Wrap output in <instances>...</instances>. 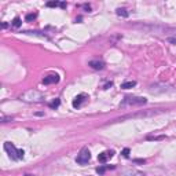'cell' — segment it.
Here are the masks:
<instances>
[{
  "label": "cell",
  "instance_id": "9c48e42d",
  "mask_svg": "<svg viewBox=\"0 0 176 176\" xmlns=\"http://www.w3.org/2000/svg\"><path fill=\"white\" fill-rule=\"evenodd\" d=\"M89 66L95 69V70H102L105 67V62L103 61H99V59H95V61H91L89 62Z\"/></svg>",
  "mask_w": 176,
  "mask_h": 176
},
{
  "label": "cell",
  "instance_id": "d6986e66",
  "mask_svg": "<svg viewBox=\"0 0 176 176\" xmlns=\"http://www.w3.org/2000/svg\"><path fill=\"white\" fill-rule=\"evenodd\" d=\"M168 42H169V43H173V44H176V37H168Z\"/></svg>",
  "mask_w": 176,
  "mask_h": 176
},
{
  "label": "cell",
  "instance_id": "52a82bcc",
  "mask_svg": "<svg viewBox=\"0 0 176 176\" xmlns=\"http://www.w3.org/2000/svg\"><path fill=\"white\" fill-rule=\"evenodd\" d=\"M120 176H146L143 172L138 171V169H125V171L121 172Z\"/></svg>",
  "mask_w": 176,
  "mask_h": 176
},
{
  "label": "cell",
  "instance_id": "3957f363",
  "mask_svg": "<svg viewBox=\"0 0 176 176\" xmlns=\"http://www.w3.org/2000/svg\"><path fill=\"white\" fill-rule=\"evenodd\" d=\"M89 160H91V153H89V150H88V147H83V149L80 150V153L77 154V158H76L77 164H80V165H85V164H88V161Z\"/></svg>",
  "mask_w": 176,
  "mask_h": 176
},
{
  "label": "cell",
  "instance_id": "5bb4252c",
  "mask_svg": "<svg viewBox=\"0 0 176 176\" xmlns=\"http://www.w3.org/2000/svg\"><path fill=\"white\" fill-rule=\"evenodd\" d=\"M36 17H37V14H28L25 17V19H26V22H32L33 19H36Z\"/></svg>",
  "mask_w": 176,
  "mask_h": 176
},
{
  "label": "cell",
  "instance_id": "ac0fdd59",
  "mask_svg": "<svg viewBox=\"0 0 176 176\" xmlns=\"http://www.w3.org/2000/svg\"><path fill=\"white\" fill-rule=\"evenodd\" d=\"M11 117H4V116H3V117H1V123H8V121H11Z\"/></svg>",
  "mask_w": 176,
  "mask_h": 176
},
{
  "label": "cell",
  "instance_id": "4fadbf2b",
  "mask_svg": "<svg viewBox=\"0 0 176 176\" xmlns=\"http://www.w3.org/2000/svg\"><path fill=\"white\" fill-rule=\"evenodd\" d=\"M59 105H61V100H59V99H55V100H52L48 106H50L51 109H57V107H59Z\"/></svg>",
  "mask_w": 176,
  "mask_h": 176
},
{
  "label": "cell",
  "instance_id": "44dd1931",
  "mask_svg": "<svg viewBox=\"0 0 176 176\" xmlns=\"http://www.w3.org/2000/svg\"><path fill=\"white\" fill-rule=\"evenodd\" d=\"M135 162H136V164H145L146 160H135Z\"/></svg>",
  "mask_w": 176,
  "mask_h": 176
},
{
  "label": "cell",
  "instance_id": "7402d4cb",
  "mask_svg": "<svg viewBox=\"0 0 176 176\" xmlns=\"http://www.w3.org/2000/svg\"><path fill=\"white\" fill-rule=\"evenodd\" d=\"M25 176H33V175H25Z\"/></svg>",
  "mask_w": 176,
  "mask_h": 176
},
{
  "label": "cell",
  "instance_id": "ba28073f",
  "mask_svg": "<svg viewBox=\"0 0 176 176\" xmlns=\"http://www.w3.org/2000/svg\"><path fill=\"white\" fill-rule=\"evenodd\" d=\"M113 155H114V151L113 150L105 151V153H100V154L98 155V160H99V162H106V161H107V158H112Z\"/></svg>",
  "mask_w": 176,
  "mask_h": 176
},
{
  "label": "cell",
  "instance_id": "5b68a950",
  "mask_svg": "<svg viewBox=\"0 0 176 176\" xmlns=\"http://www.w3.org/2000/svg\"><path fill=\"white\" fill-rule=\"evenodd\" d=\"M88 99V95L87 94H80V95H77V96H76V98L73 99V107H74V109H78V107H80V106H81V105L84 103V102H85V100H87Z\"/></svg>",
  "mask_w": 176,
  "mask_h": 176
},
{
  "label": "cell",
  "instance_id": "8992f818",
  "mask_svg": "<svg viewBox=\"0 0 176 176\" xmlns=\"http://www.w3.org/2000/svg\"><path fill=\"white\" fill-rule=\"evenodd\" d=\"M59 81V76L58 74H50L47 77L43 78V84L44 85H50V84H57Z\"/></svg>",
  "mask_w": 176,
  "mask_h": 176
},
{
  "label": "cell",
  "instance_id": "7a4b0ae2",
  "mask_svg": "<svg viewBox=\"0 0 176 176\" xmlns=\"http://www.w3.org/2000/svg\"><path fill=\"white\" fill-rule=\"evenodd\" d=\"M4 150L10 154V157L12 158V160H21V158H24V150H18L15 146L12 145V143H10V142H6L4 143Z\"/></svg>",
  "mask_w": 176,
  "mask_h": 176
},
{
  "label": "cell",
  "instance_id": "7c38bea8",
  "mask_svg": "<svg viewBox=\"0 0 176 176\" xmlns=\"http://www.w3.org/2000/svg\"><path fill=\"white\" fill-rule=\"evenodd\" d=\"M21 24H22L21 18H19V17H15V18H14V21H12V24H11V25L14 26V28H19V26H21Z\"/></svg>",
  "mask_w": 176,
  "mask_h": 176
},
{
  "label": "cell",
  "instance_id": "8fae6325",
  "mask_svg": "<svg viewBox=\"0 0 176 176\" xmlns=\"http://www.w3.org/2000/svg\"><path fill=\"white\" fill-rule=\"evenodd\" d=\"M117 15L123 17V18H127V17L130 15V12L125 10V8H117Z\"/></svg>",
  "mask_w": 176,
  "mask_h": 176
},
{
  "label": "cell",
  "instance_id": "ffe728a7",
  "mask_svg": "<svg viewBox=\"0 0 176 176\" xmlns=\"http://www.w3.org/2000/svg\"><path fill=\"white\" fill-rule=\"evenodd\" d=\"M112 85H113V83L110 81V83H107V84H106V85H105V87H103V89H107V88H109V87H112Z\"/></svg>",
  "mask_w": 176,
  "mask_h": 176
},
{
  "label": "cell",
  "instance_id": "e0dca14e",
  "mask_svg": "<svg viewBox=\"0 0 176 176\" xmlns=\"http://www.w3.org/2000/svg\"><path fill=\"white\" fill-rule=\"evenodd\" d=\"M121 154H123V157H125V158H128V157H130V149H128V147H127V149H124Z\"/></svg>",
  "mask_w": 176,
  "mask_h": 176
},
{
  "label": "cell",
  "instance_id": "6da1fadb",
  "mask_svg": "<svg viewBox=\"0 0 176 176\" xmlns=\"http://www.w3.org/2000/svg\"><path fill=\"white\" fill-rule=\"evenodd\" d=\"M43 99L44 98H43L42 92H39L36 89H29L21 95V100L29 102V103H39V102H43Z\"/></svg>",
  "mask_w": 176,
  "mask_h": 176
},
{
  "label": "cell",
  "instance_id": "277c9868",
  "mask_svg": "<svg viewBox=\"0 0 176 176\" xmlns=\"http://www.w3.org/2000/svg\"><path fill=\"white\" fill-rule=\"evenodd\" d=\"M147 102L146 98H140V96H127L123 102V106L125 105H145Z\"/></svg>",
  "mask_w": 176,
  "mask_h": 176
},
{
  "label": "cell",
  "instance_id": "30bf717a",
  "mask_svg": "<svg viewBox=\"0 0 176 176\" xmlns=\"http://www.w3.org/2000/svg\"><path fill=\"white\" fill-rule=\"evenodd\" d=\"M136 85V81H125V83L121 84V88L123 89H130V88H134Z\"/></svg>",
  "mask_w": 176,
  "mask_h": 176
},
{
  "label": "cell",
  "instance_id": "2e32d148",
  "mask_svg": "<svg viewBox=\"0 0 176 176\" xmlns=\"http://www.w3.org/2000/svg\"><path fill=\"white\" fill-rule=\"evenodd\" d=\"M107 168H109V166H100V168H96V172H98L99 175H103L105 171H106Z\"/></svg>",
  "mask_w": 176,
  "mask_h": 176
},
{
  "label": "cell",
  "instance_id": "9a60e30c",
  "mask_svg": "<svg viewBox=\"0 0 176 176\" xmlns=\"http://www.w3.org/2000/svg\"><path fill=\"white\" fill-rule=\"evenodd\" d=\"M62 3H59V1H48L47 3V7H61Z\"/></svg>",
  "mask_w": 176,
  "mask_h": 176
}]
</instances>
